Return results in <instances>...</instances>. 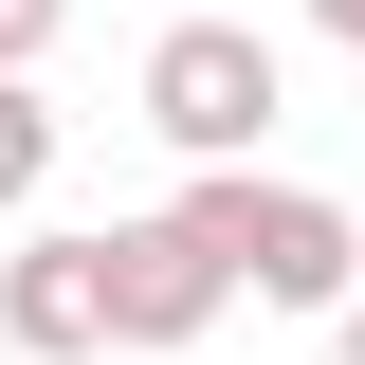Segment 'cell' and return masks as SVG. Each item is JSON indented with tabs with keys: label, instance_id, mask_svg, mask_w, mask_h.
Segmentation results:
<instances>
[{
	"label": "cell",
	"instance_id": "obj_3",
	"mask_svg": "<svg viewBox=\"0 0 365 365\" xmlns=\"http://www.w3.org/2000/svg\"><path fill=\"white\" fill-rule=\"evenodd\" d=\"M91 274H110V347H146V365H165V347H201V329L237 311V292H220V256H201L182 220H110V237H91Z\"/></svg>",
	"mask_w": 365,
	"mask_h": 365
},
{
	"label": "cell",
	"instance_id": "obj_4",
	"mask_svg": "<svg viewBox=\"0 0 365 365\" xmlns=\"http://www.w3.org/2000/svg\"><path fill=\"white\" fill-rule=\"evenodd\" d=\"M0 347H19V365H91V347H110L91 237H19V256H0Z\"/></svg>",
	"mask_w": 365,
	"mask_h": 365
},
{
	"label": "cell",
	"instance_id": "obj_1",
	"mask_svg": "<svg viewBox=\"0 0 365 365\" xmlns=\"http://www.w3.org/2000/svg\"><path fill=\"white\" fill-rule=\"evenodd\" d=\"M201 256H220V292H256V311H347L365 292V220L329 201V182H274V165H182V201H165Z\"/></svg>",
	"mask_w": 365,
	"mask_h": 365
},
{
	"label": "cell",
	"instance_id": "obj_9",
	"mask_svg": "<svg viewBox=\"0 0 365 365\" xmlns=\"http://www.w3.org/2000/svg\"><path fill=\"white\" fill-rule=\"evenodd\" d=\"M165 19H182V0H165Z\"/></svg>",
	"mask_w": 365,
	"mask_h": 365
},
{
	"label": "cell",
	"instance_id": "obj_2",
	"mask_svg": "<svg viewBox=\"0 0 365 365\" xmlns=\"http://www.w3.org/2000/svg\"><path fill=\"white\" fill-rule=\"evenodd\" d=\"M128 110L182 146V165H256V146H274V110H292V55H274L256 19H220V0H182L165 37H146Z\"/></svg>",
	"mask_w": 365,
	"mask_h": 365
},
{
	"label": "cell",
	"instance_id": "obj_5",
	"mask_svg": "<svg viewBox=\"0 0 365 365\" xmlns=\"http://www.w3.org/2000/svg\"><path fill=\"white\" fill-rule=\"evenodd\" d=\"M37 182H55V91H37V73H0V220H19Z\"/></svg>",
	"mask_w": 365,
	"mask_h": 365
},
{
	"label": "cell",
	"instance_id": "obj_8",
	"mask_svg": "<svg viewBox=\"0 0 365 365\" xmlns=\"http://www.w3.org/2000/svg\"><path fill=\"white\" fill-rule=\"evenodd\" d=\"M329 347H347V365H365V292H347V311H329Z\"/></svg>",
	"mask_w": 365,
	"mask_h": 365
},
{
	"label": "cell",
	"instance_id": "obj_7",
	"mask_svg": "<svg viewBox=\"0 0 365 365\" xmlns=\"http://www.w3.org/2000/svg\"><path fill=\"white\" fill-rule=\"evenodd\" d=\"M311 37H329V55H365V0H311Z\"/></svg>",
	"mask_w": 365,
	"mask_h": 365
},
{
	"label": "cell",
	"instance_id": "obj_6",
	"mask_svg": "<svg viewBox=\"0 0 365 365\" xmlns=\"http://www.w3.org/2000/svg\"><path fill=\"white\" fill-rule=\"evenodd\" d=\"M55 37H73V0H0V73H37Z\"/></svg>",
	"mask_w": 365,
	"mask_h": 365
}]
</instances>
